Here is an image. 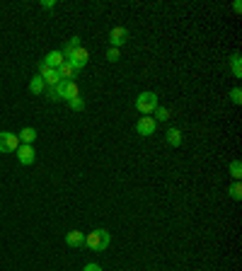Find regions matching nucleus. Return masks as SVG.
<instances>
[{
	"instance_id": "nucleus-18",
	"label": "nucleus",
	"mask_w": 242,
	"mask_h": 271,
	"mask_svg": "<svg viewBox=\"0 0 242 271\" xmlns=\"http://www.w3.org/2000/svg\"><path fill=\"white\" fill-rule=\"evenodd\" d=\"M230 177H232V179H240L242 177V163L240 160H232V163H230Z\"/></svg>"
},
{
	"instance_id": "nucleus-6",
	"label": "nucleus",
	"mask_w": 242,
	"mask_h": 271,
	"mask_svg": "<svg viewBox=\"0 0 242 271\" xmlns=\"http://www.w3.org/2000/svg\"><path fill=\"white\" fill-rule=\"evenodd\" d=\"M39 78L46 82V87H56V85L61 82V75H58V70H56V68L44 66V63H39Z\"/></svg>"
},
{
	"instance_id": "nucleus-15",
	"label": "nucleus",
	"mask_w": 242,
	"mask_h": 271,
	"mask_svg": "<svg viewBox=\"0 0 242 271\" xmlns=\"http://www.w3.org/2000/svg\"><path fill=\"white\" fill-rule=\"evenodd\" d=\"M75 49H80V37H73V39H68L66 46L61 49V54H63V58H68V56L73 54Z\"/></svg>"
},
{
	"instance_id": "nucleus-22",
	"label": "nucleus",
	"mask_w": 242,
	"mask_h": 271,
	"mask_svg": "<svg viewBox=\"0 0 242 271\" xmlns=\"http://www.w3.org/2000/svg\"><path fill=\"white\" fill-rule=\"evenodd\" d=\"M119 58H121L119 49H114V46H109V51H107V61H109V63H116Z\"/></svg>"
},
{
	"instance_id": "nucleus-2",
	"label": "nucleus",
	"mask_w": 242,
	"mask_h": 271,
	"mask_svg": "<svg viewBox=\"0 0 242 271\" xmlns=\"http://www.w3.org/2000/svg\"><path fill=\"white\" fill-rule=\"evenodd\" d=\"M158 95L155 92H150V90H146V92H141V95L136 97V109L143 114V116H150L155 109H158Z\"/></svg>"
},
{
	"instance_id": "nucleus-17",
	"label": "nucleus",
	"mask_w": 242,
	"mask_h": 271,
	"mask_svg": "<svg viewBox=\"0 0 242 271\" xmlns=\"http://www.w3.org/2000/svg\"><path fill=\"white\" fill-rule=\"evenodd\" d=\"M240 58H242L240 54H232V58H230V68H232V75H235V78H240V75H242V70H240Z\"/></svg>"
},
{
	"instance_id": "nucleus-13",
	"label": "nucleus",
	"mask_w": 242,
	"mask_h": 271,
	"mask_svg": "<svg viewBox=\"0 0 242 271\" xmlns=\"http://www.w3.org/2000/svg\"><path fill=\"white\" fill-rule=\"evenodd\" d=\"M44 90H46V82L41 80L39 75H34V78L29 80V92H32V95H44Z\"/></svg>"
},
{
	"instance_id": "nucleus-21",
	"label": "nucleus",
	"mask_w": 242,
	"mask_h": 271,
	"mask_svg": "<svg viewBox=\"0 0 242 271\" xmlns=\"http://www.w3.org/2000/svg\"><path fill=\"white\" fill-rule=\"evenodd\" d=\"M68 107L73 109V111H82V109H85V99H82V97H75V99L68 102Z\"/></svg>"
},
{
	"instance_id": "nucleus-24",
	"label": "nucleus",
	"mask_w": 242,
	"mask_h": 271,
	"mask_svg": "<svg viewBox=\"0 0 242 271\" xmlns=\"http://www.w3.org/2000/svg\"><path fill=\"white\" fill-rule=\"evenodd\" d=\"M230 99H232V104H240V102H242V92H240V87H235V90L230 92Z\"/></svg>"
},
{
	"instance_id": "nucleus-9",
	"label": "nucleus",
	"mask_w": 242,
	"mask_h": 271,
	"mask_svg": "<svg viewBox=\"0 0 242 271\" xmlns=\"http://www.w3.org/2000/svg\"><path fill=\"white\" fill-rule=\"evenodd\" d=\"M15 155H17V160H20V165H34V158H37V153H34V148L32 146H22L20 143V148L15 150Z\"/></svg>"
},
{
	"instance_id": "nucleus-26",
	"label": "nucleus",
	"mask_w": 242,
	"mask_h": 271,
	"mask_svg": "<svg viewBox=\"0 0 242 271\" xmlns=\"http://www.w3.org/2000/svg\"><path fill=\"white\" fill-rule=\"evenodd\" d=\"M41 8L51 10V8H56V0H41Z\"/></svg>"
},
{
	"instance_id": "nucleus-23",
	"label": "nucleus",
	"mask_w": 242,
	"mask_h": 271,
	"mask_svg": "<svg viewBox=\"0 0 242 271\" xmlns=\"http://www.w3.org/2000/svg\"><path fill=\"white\" fill-rule=\"evenodd\" d=\"M44 95H46V99H51V102H61V97L56 95V87H46Z\"/></svg>"
},
{
	"instance_id": "nucleus-14",
	"label": "nucleus",
	"mask_w": 242,
	"mask_h": 271,
	"mask_svg": "<svg viewBox=\"0 0 242 271\" xmlns=\"http://www.w3.org/2000/svg\"><path fill=\"white\" fill-rule=\"evenodd\" d=\"M58 75H61V80H73V78H75V75H78V70H75V68L70 66V63H63V66L58 68Z\"/></svg>"
},
{
	"instance_id": "nucleus-19",
	"label": "nucleus",
	"mask_w": 242,
	"mask_h": 271,
	"mask_svg": "<svg viewBox=\"0 0 242 271\" xmlns=\"http://www.w3.org/2000/svg\"><path fill=\"white\" fill-rule=\"evenodd\" d=\"M228 194L235 199V201H240V199H242V184H240V182H235V184L228 189Z\"/></svg>"
},
{
	"instance_id": "nucleus-16",
	"label": "nucleus",
	"mask_w": 242,
	"mask_h": 271,
	"mask_svg": "<svg viewBox=\"0 0 242 271\" xmlns=\"http://www.w3.org/2000/svg\"><path fill=\"white\" fill-rule=\"evenodd\" d=\"M167 143H170L172 148H179V146H182V131H179V128H170V131H167Z\"/></svg>"
},
{
	"instance_id": "nucleus-10",
	"label": "nucleus",
	"mask_w": 242,
	"mask_h": 271,
	"mask_svg": "<svg viewBox=\"0 0 242 271\" xmlns=\"http://www.w3.org/2000/svg\"><path fill=\"white\" fill-rule=\"evenodd\" d=\"M41 63H44V66L56 68V70H58V68L66 63V58H63V54H61V51H51V54H46V58H44Z\"/></svg>"
},
{
	"instance_id": "nucleus-25",
	"label": "nucleus",
	"mask_w": 242,
	"mask_h": 271,
	"mask_svg": "<svg viewBox=\"0 0 242 271\" xmlns=\"http://www.w3.org/2000/svg\"><path fill=\"white\" fill-rule=\"evenodd\" d=\"M82 271H102V266H99V264H94V261H90V264H85V266H82Z\"/></svg>"
},
{
	"instance_id": "nucleus-3",
	"label": "nucleus",
	"mask_w": 242,
	"mask_h": 271,
	"mask_svg": "<svg viewBox=\"0 0 242 271\" xmlns=\"http://www.w3.org/2000/svg\"><path fill=\"white\" fill-rule=\"evenodd\" d=\"M56 95L61 97V99H66V102H70V99L80 97V87H78L75 80H61L56 85Z\"/></svg>"
},
{
	"instance_id": "nucleus-11",
	"label": "nucleus",
	"mask_w": 242,
	"mask_h": 271,
	"mask_svg": "<svg viewBox=\"0 0 242 271\" xmlns=\"http://www.w3.org/2000/svg\"><path fill=\"white\" fill-rule=\"evenodd\" d=\"M17 138H20V143H22V146H32V143L37 141V128L27 126V128H22V131L17 133Z\"/></svg>"
},
{
	"instance_id": "nucleus-5",
	"label": "nucleus",
	"mask_w": 242,
	"mask_h": 271,
	"mask_svg": "<svg viewBox=\"0 0 242 271\" xmlns=\"http://www.w3.org/2000/svg\"><path fill=\"white\" fill-rule=\"evenodd\" d=\"M66 61L75 68V70H82V68L87 66V61H90V54H87V49H82V46H80V49H75L73 54L68 56Z\"/></svg>"
},
{
	"instance_id": "nucleus-20",
	"label": "nucleus",
	"mask_w": 242,
	"mask_h": 271,
	"mask_svg": "<svg viewBox=\"0 0 242 271\" xmlns=\"http://www.w3.org/2000/svg\"><path fill=\"white\" fill-rule=\"evenodd\" d=\"M153 114H155V121H167V119H170V111L165 107H160V104H158V109H155Z\"/></svg>"
},
{
	"instance_id": "nucleus-1",
	"label": "nucleus",
	"mask_w": 242,
	"mask_h": 271,
	"mask_svg": "<svg viewBox=\"0 0 242 271\" xmlns=\"http://www.w3.org/2000/svg\"><path fill=\"white\" fill-rule=\"evenodd\" d=\"M109 242H111V235H109V230H104V228H97V230L85 235V247H90L94 252H104L109 247Z\"/></svg>"
},
{
	"instance_id": "nucleus-4",
	"label": "nucleus",
	"mask_w": 242,
	"mask_h": 271,
	"mask_svg": "<svg viewBox=\"0 0 242 271\" xmlns=\"http://www.w3.org/2000/svg\"><path fill=\"white\" fill-rule=\"evenodd\" d=\"M20 148V138L13 131H0V153H15Z\"/></svg>"
},
{
	"instance_id": "nucleus-7",
	"label": "nucleus",
	"mask_w": 242,
	"mask_h": 271,
	"mask_svg": "<svg viewBox=\"0 0 242 271\" xmlns=\"http://www.w3.org/2000/svg\"><path fill=\"white\" fill-rule=\"evenodd\" d=\"M136 131H138V136H153L158 131V121L153 116H141L136 121Z\"/></svg>"
},
{
	"instance_id": "nucleus-12",
	"label": "nucleus",
	"mask_w": 242,
	"mask_h": 271,
	"mask_svg": "<svg viewBox=\"0 0 242 271\" xmlns=\"http://www.w3.org/2000/svg\"><path fill=\"white\" fill-rule=\"evenodd\" d=\"M66 244H68V247H82V244H85V232L70 230L66 235Z\"/></svg>"
},
{
	"instance_id": "nucleus-8",
	"label": "nucleus",
	"mask_w": 242,
	"mask_h": 271,
	"mask_svg": "<svg viewBox=\"0 0 242 271\" xmlns=\"http://www.w3.org/2000/svg\"><path fill=\"white\" fill-rule=\"evenodd\" d=\"M129 37H131V34H129V29L126 27H114L111 32H109V44H111L114 49H121V46L129 41Z\"/></svg>"
}]
</instances>
